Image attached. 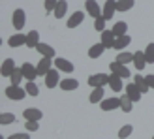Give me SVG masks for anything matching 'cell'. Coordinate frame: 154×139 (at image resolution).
Here are the masks:
<instances>
[{"label":"cell","instance_id":"obj_1","mask_svg":"<svg viewBox=\"0 0 154 139\" xmlns=\"http://www.w3.org/2000/svg\"><path fill=\"white\" fill-rule=\"evenodd\" d=\"M4 94L10 98V100H23L26 96V88H23V87H15V85H10V87H6V90H4Z\"/></svg>","mask_w":154,"mask_h":139},{"label":"cell","instance_id":"obj_2","mask_svg":"<svg viewBox=\"0 0 154 139\" xmlns=\"http://www.w3.org/2000/svg\"><path fill=\"white\" fill-rule=\"evenodd\" d=\"M100 107L102 111H115V109H120V98L119 96H113V98H105L100 102Z\"/></svg>","mask_w":154,"mask_h":139},{"label":"cell","instance_id":"obj_3","mask_svg":"<svg viewBox=\"0 0 154 139\" xmlns=\"http://www.w3.org/2000/svg\"><path fill=\"white\" fill-rule=\"evenodd\" d=\"M109 70H111V73L119 75L120 79H128V77H130V70H128V66H124V64L117 62V60L109 64Z\"/></svg>","mask_w":154,"mask_h":139},{"label":"cell","instance_id":"obj_4","mask_svg":"<svg viewBox=\"0 0 154 139\" xmlns=\"http://www.w3.org/2000/svg\"><path fill=\"white\" fill-rule=\"evenodd\" d=\"M11 21H13V28H15V30H21L23 26L26 25V13L19 8V10H15V11H13Z\"/></svg>","mask_w":154,"mask_h":139},{"label":"cell","instance_id":"obj_5","mask_svg":"<svg viewBox=\"0 0 154 139\" xmlns=\"http://www.w3.org/2000/svg\"><path fill=\"white\" fill-rule=\"evenodd\" d=\"M88 85L90 87H103V85H109V75L107 73H94L88 77Z\"/></svg>","mask_w":154,"mask_h":139},{"label":"cell","instance_id":"obj_6","mask_svg":"<svg viewBox=\"0 0 154 139\" xmlns=\"http://www.w3.org/2000/svg\"><path fill=\"white\" fill-rule=\"evenodd\" d=\"M115 11H117V0H107L103 4V8H102V17L105 21H111Z\"/></svg>","mask_w":154,"mask_h":139},{"label":"cell","instance_id":"obj_7","mask_svg":"<svg viewBox=\"0 0 154 139\" xmlns=\"http://www.w3.org/2000/svg\"><path fill=\"white\" fill-rule=\"evenodd\" d=\"M53 58H42L40 62H38V66H36V70H38V75H47L51 70H53Z\"/></svg>","mask_w":154,"mask_h":139},{"label":"cell","instance_id":"obj_8","mask_svg":"<svg viewBox=\"0 0 154 139\" xmlns=\"http://www.w3.org/2000/svg\"><path fill=\"white\" fill-rule=\"evenodd\" d=\"M85 8H87V13L90 17H94V19L102 17V8L98 6L96 0H87V2H85Z\"/></svg>","mask_w":154,"mask_h":139},{"label":"cell","instance_id":"obj_9","mask_svg":"<svg viewBox=\"0 0 154 139\" xmlns=\"http://www.w3.org/2000/svg\"><path fill=\"white\" fill-rule=\"evenodd\" d=\"M83 21H85V13H83V11H73L70 17H68L66 26H68V28H77Z\"/></svg>","mask_w":154,"mask_h":139},{"label":"cell","instance_id":"obj_10","mask_svg":"<svg viewBox=\"0 0 154 139\" xmlns=\"http://www.w3.org/2000/svg\"><path fill=\"white\" fill-rule=\"evenodd\" d=\"M60 85V77H58V70H51V72L45 75V87L47 88H55Z\"/></svg>","mask_w":154,"mask_h":139},{"label":"cell","instance_id":"obj_11","mask_svg":"<svg viewBox=\"0 0 154 139\" xmlns=\"http://www.w3.org/2000/svg\"><path fill=\"white\" fill-rule=\"evenodd\" d=\"M21 70H23V75H25L26 81H34L36 77H38V70H36V66L30 64V62H25V64L21 66Z\"/></svg>","mask_w":154,"mask_h":139},{"label":"cell","instance_id":"obj_12","mask_svg":"<svg viewBox=\"0 0 154 139\" xmlns=\"http://www.w3.org/2000/svg\"><path fill=\"white\" fill-rule=\"evenodd\" d=\"M115 40H117V36L113 34V30H103L102 32V43L105 49H113V45H115Z\"/></svg>","mask_w":154,"mask_h":139},{"label":"cell","instance_id":"obj_13","mask_svg":"<svg viewBox=\"0 0 154 139\" xmlns=\"http://www.w3.org/2000/svg\"><path fill=\"white\" fill-rule=\"evenodd\" d=\"M126 96L132 100V102H139V100L143 98V94H141V90L135 87V83H130V85H126Z\"/></svg>","mask_w":154,"mask_h":139},{"label":"cell","instance_id":"obj_14","mask_svg":"<svg viewBox=\"0 0 154 139\" xmlns=\"http://www.w3.org/2000/svg\"><path fill=\"white\" fill-rule=\"evenodd\" d=\"M55 66L60 70V72H66V73H72L73 70H75V66L70 62V60H66V58H55Z\"/></svg>","mask_w":154,"mask_h":139},{"label":"cell","instance_id":"obj_15","mask_svg":"<svg viewBox=\"0 0 154 139\" xmlns=\"http://www.w3.org/2000/svg\"><path fill=\"white\" fill-rule=\"evenodd\" d=\"M40 43H42L40 42V32H38V30H30V32L26 34V47L36 49Z\"/></svg>","mask_w":154,"mask_h":139},{"label":"cell","instance_id":"obj_16","mask_svg":"<svg viewBox=\"0 0 154 139\" xmlns=\"http://www.w3.org/2000/svg\"><path fill=\"white\" fill-rule=\"evenodd\" d=\"M15 62H13V58H6L4 62H2V70H0V73H2V77H11V73L15 72Z\"/></svg>","mask_w":154,"mask_h":139},{"label":"cell","instance_id":"obj_17","mask_svg":"<svg viewBox=\"0 0 154 139\" xmlns=\"http://www.w3.org/2000/svg\"><path fill=\"white\" fill-rule=\"evenodd\" d=\"M8 45L10 47H21V45H26V36L25 34H13V36H10V40H8Z\"/></svg>","mask_w":154,"mask_h":139},{"label":"cell","instance_id":"obj_18","mask_svg":"<svg viewBox=\"0 0 154 139\" xmlns=\"http://www.w3.org/2000/svg\"><path fill=\"white\" fill-rule=\"evenodd\" d=\"M36 51L40 53V55H42L43 58H53V57H55V53H57V51L53 49L49 43H40V45L36 47Z\"/></svg>","mask_w":154,"mask_h":139},{"label":"cell","instance_id":"obj_19","mask_svg":"<svg viewBox=\"0 0 154 139\" xmlns=\"http://www.w3.org/2000/svg\"><path fill=\"white\" fill-rule=\"evenodd\" d=\"M23 117H25V120H36V122H40V119L43 117V113L40 109H36V107H28V109L23 113Z\"/></svg>","mask_w":154,"mask_h":139},{"label":"cell","instance_id":"obj_20","mask_svg":"<svg viewBox=\"0 0 154 139\" xmlns=\"http://www.w3.org/2000/svg\"><path fill=\"white\" fill-rule=\"evenodd\" d=\"M137 70H143L147 66V58H145V51H135L134 53V62H132Z\"/></svg>","mask_w":154,"mask_h":139},{"label":"cell","instance_id":"obj_21","mask_svg":"<svg viewBox=\"0 0 154 139\" xmlns=\"http://www.w3.org/2000/svg\"><path fill=\"white\" fill-rule=\"evenodd\" d=\"M109 87H111L113 92H120L122 88H124V83H122V79H120L119 75L111 73V75H109Z\"/></svg>","mask_w":154,"mask_h":139},{"label":"cell","instance_id":"obj_22","mask_svg":"<svg viewBox=\"0 0 154 139\" xmlns=\"http://www.w3.org/2000/svg\"><path fill=\"white\" fill-rule=\"evenodd\" d=\"M130 43H132V38H130L128 34H126V36H119L117 40H115V45H113V49H117V51H122V49H126Z\"/></svg>","mask_w":154,"mask_h":139},{"label":"cell","instance_id":"obj_23","mask_svg":"<svg viewBox=\"0 0 154 139\" xmlns=\"http://www.w3.org/2000/svg\"><path fill=\"white\" fill-rule=\"evenodd\" d=\"M134 83H135V87L141 90V94H147V92L150 90L149 83H147V79H145L143 75H135V77H134Z\"/></svg>","mask_w":154,"mask_h":139},{"label":"cell","instance_id":"obj_24","mask_svg":"<svg viewBox=\"0 0 154 139\" xmlns=\"http://www.w3.org/2000/svg\"><path fill=\"white\" fill-rule=\"evenodd\" d=\"M58 87L62 88V90H66V92L77 90V88H79V81H77V79H64V81H60Z\"/></svg>","mask_w":154,"mask_h":139},{"label":"cell","instance_id":"obj_25","mask_svg":"<svg viewBox=\"0 0 154 139\" xmlns=\"http://www.w3.org/2000/svg\"><path fill=\"white\" fill-rule=\"evenodd\" d=\"M111 30H113V34L117 36V38L119 36H126L128 34V25H126L124 21H119V23H115V25H113Z\"/></svg>","mask_w":154,"mask_h":139},{"label":"cell","instance_id":"obj_26","mask_svg":"<svg viewBox=\"0 0 154 139\" xmlns=\"http://www.w3.org/2000/svg\"><path fill=\"white\" fill-rule=\"evenodd\" d=\"M66 11H68V0H58V4H57V8H55V17L57 19H62L64 15H66Z\"/></svg>","mask_w":154,"mask_h":139},{"label":"cell","instance_id":"obj_27","mask_svg":"<svg viewBox=\"0 0 154 139\" xmlns=\"http://www.w3.org/2000/svg\"><path fill=\"white\" fill-rule=\"evenodd\" d=\"M117 62H120V64H124V66H128L130 62H134V53H126V51H120L119 55H117Z\"/></svg>","mask_w":154,"mask_h":139},{"label":"cell","instance_id":"obj_28","mask_svg":"<svg viewBox=\"0 0 154 139\" xmlns=\"http://www.w3.org/2000/svg\"><path fill=\"white\" fill-rule=\"evenodd\" d=\"M103 51H105V47H103L102 43H94V45L88 49V57H90V58H98V57L103 55Z\"/></svg>","mask_w":154,"mask_h":139},{"label":"cell","instance_id":"obj_29","mask_svg":"<svg viewBox=\"0 0 154 139\" xmlns=\"http://www.w3.org/2000/svg\"><path fill=\"white\" fill-rule=\"evenodd\" d=\"M102 100H103V87H96L94 90H92L88 102L90 103H98V102H102Z\"/></svg>","mask_w":154,"mask_h":139},{"label":"cell","instance_id":"obj_30","mask_svg":"<svg viewBox=\"0 0 154 139\" xmlns=\"http://www.w3.org/2000/svg\"><path fill=\"white\" fill-rule=\"evenodd\" d=\"M25 88H26V94H28V96H32V98H38V96H40V88H38V85H36L34 81H26Z\"/></svg>","mask_w":154,"mask_h":139},{"label":"cell","instance_id":"obj_31","mask_svg":"<svg viewBox=\"0 0 154 139\" xmlns=\"http://www.w3.org/2000/svg\"><path fill=\"white\" fill-rule=\"evenodd\" d=\"M135 0H117V11H128L132 10Z\"/></svg>","mask_w":154,"mask_h":139},{"label":"cell","instance_id":"obj_32","mask_svg":"<svg viewBox=\"0 0 154 139\" xmlns=\"http://www.w3.org/2000/svg\"><path fill=\"white\" fill-rule=\"evenodd\" d=\"M132 105H134V102L128 96H120V111L130 113V111H132Z\"/></svg>","mask_w":154,"mask_h":139},{"label":"cell","instance_id":"obj_33","mask_svg":"<svg viewBox=\"0 0 154 139\" xmlns=\"http://www.w3.org/2000/svg\"><path fill=\"white\" fill-rule=\"evenodd\" d=\"M23 77H25V75H23V70L17 68V70H15V72L11 73V77H10V79H11V85H15V87H21Z\"/></svg>","mask_w":154,"mask_h":139},{"label":"cell","instance_id":"obj_34","mask_svg":"<svg viewBox=\"0 0 154 139\" xmlns=\"http://www.w3.org/2000/svg\"><path fill=\"white\" fill-rule=\"evenodd\" d=\"M145 58H147V64H154V43H149L145 47Z\"/></svg>","mask_w":154,"mask_h":139},{"label":"cell","instance_id":"obj_35","mask_svg":"<svg viewBox=\"0 0 154 139\" xmlns=\"http://www.w3.org/2000/svg\"><path fill=\"white\" fill-rule=\"evenodd\" d=\"M132 132H134V126H132V124H124V126L119 130V137H120V139H126V137L132 135Z\"/></svg>","mask_w":154,"mask_h":139},{"label":"cell","instance_id":"obj_36","mask_svg":"<svg viewBox=\"0 0 154 139\" xmlns=\"http://www.w3.org/2000/svg\"><path fill=\"white\" fill-rule=\"evenodd\" d=\"M11 122H15V115L13 113H2L0 115V124L2 126H8V124H11Z\"/></svg>","mask_w":154,"mask_h":139},{"label":"cell","instance_id":"obj_37","mask_svg":"<svg viewBox=\"0 0 154 139\" xmlns=\"http://www.w3.org/2000/svg\"><path fill=\"white\" fill-rule=\"evenodd\" d=\"M94 28L98 30V32H103V30H105V19L103 17L94 19Z\"/></svg>","mask_w":154,"mask_h":139},{"label":"cell","instance_id":"obj_38","mask_svg":"<svg viewBox=\"0 0 154 139\" xmlns=\"http://www.w3.org/2000/svg\"><path fill=\"white\" fill-rule=\"evenodd\" d=\"M25 128H26V132H38L40 124H38L36 120H26V122H25Z\"/></svg>","mask_w":154,"mask_h":139},{"label":"cell","instance_id":"obj_39","mask_svg":"<svg viewBox=\"0 0 154 139\" xmlns=\"http://www.w3.org/2000/svg\"><path fill=\"white\" fill-rule=\"evenodd\" d=\"M58 4V0H45V11L51 13V11H55V8Z\"/></svg>","mask_w":154,"mask_h":139},{"label":"cell","instance_id":"obj_40","mask_svg":"<svg viewBox=\"0 0 154 139\" xmlns=\"http://www.w3.org/2000/svg\"><path fill=\"white\" fill-rule=\"evenodd\" d=\"M8 139H30V135L28 134H11V135H8Z\"/></svg>","mask_w":154,"mask_h":139},{"label":"cell","instance_id":"obj_41","mask_svg":"<svg viewBox=\"0 0 154 139\" xmlns=\"http://www.w3.org/2000/svg\"><path fill=\"white\" fill-rule=\"evenodd\" d=\"M145 79H147V83H149V87L154 90V75H145Z\"/></svg>","mask_w":154,"mask_h":139},{"label":"cell","instance_id":"obj_42","mask_svg":"<svg viewBox=\"0 0 154 139\" xmlns=\"http://www.w3.org/2000/svg\"><path fill=\"white\" fill-rule=\"evenodd\" d=\"M152 139H154V135H152Z\"/></svg>","mask_w":154,"mask_h":139}]
</instances>
